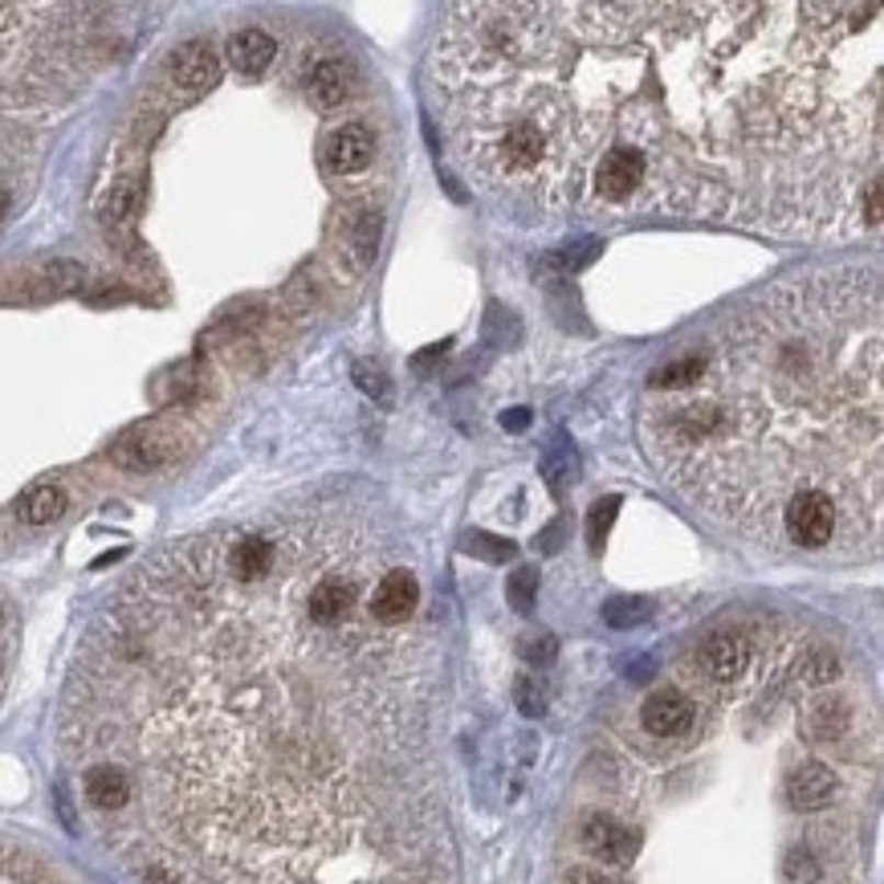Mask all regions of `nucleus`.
Returning <instances> with one entry per match:
<instances>
[{
  "mask_svg": "<svg viewBox=\"0 0 884 884\" xmlns=\"http://www.w3.org/2000/svg\"><path fill=\"white\" fill-rule=\"evenodd\" d=\"M530 424V412L526 408H513V412L501 416V428H510V432H522V428Z\"/></svg>",
  "mask_w": 884,
  "mask_h": 884,
  "instance_id": "bb28decb",
  "label": "nucleus"
},
{
  "mask_svg": "<svg viewBox=\"0 0 884 884\" xmlns=\"http://www.w3.org/2000/svg\"><path fill=\"white\" fill-rule=\"evenodd\" d=\"M831 795H836V774L824 762H803L786 779V798L795 812H819L831 803Z\"/></svg>",
  "mask_w": 884,
  "mask_h": 884,
  "instance_id": "9d476101",
  "label": "nucleus"
},
{
  "mask_svg": "<svg viewBox=\"0 0 884 884\" xmlns=\"http://www.w3.org/2000/svg\"><path fill=\"white\" fill-rule=\"evenodd\" d=\"M522 656L530 665H551L558 656V641L551 632H530V636H522Z\"/></svg>",
  "mask_w": 884,
  "mask_h": 884,
  "instance_id": "393cba45",
  "label": "nucleus"
},
{
  "mask_svg": "<svg viewBox=\"0 0 884 884\" xmlns=\"http://www.w3.org/2000/svg\"><path fill=\"white\" fill-rule=\"evenodd\" d=\"M449 347H453V342H437L432 351H424V355H416V359H412V367H416V371H428V367H432V363H437V359L449 355Z\"/></svg>",
  "mask_w": 884,
  "mask_h": 884,
  "instance_id": "a878e982",
  "label": "nucleus"
},
{
  "mask_svg": "<svg viewBox=\"0 0 884 884\" xmlns=\"http://www.w3.org/2000/svg\"><path fill=\"white\" fill-rule=\"evenodd\" d=\"M351 90H355V70H351V61H342V57H327V61H318L310 73V99L322 106V111H335L342 102L351 99Z\"/></svg>",
  "mask_w": 884,
  "mask_h": 884,
  "instance_id": "9b49d317",
  "label": "nucleus"
},
{
  "mask_svg": "<svg viewBox=\"0 0 884 884\" xmlns=\"http://www.w3.org/2000/svg\"><path fill=\"white\" fill-rule=\"evenodd\" d=\"M225 54L241 73H261L273 61V54H277V42H273L270 33H261V29H241V33L228 37Z\"/></svg>",
  "mask_w": 884,
  "mask_h": 884,
  "instance_id": "f8f14e48",
  "label": "nucleus"
},
{
  "mask_svg": "<svg viewBox=\"0 0 884 884\" xmlns=\"http://www.w3.org/2000/svg\"><path fill=\"white\" fill-rule=\"evenodd\" d=\"M342 228H347V253H355L359 265H371L375 261V245H379V213L355 208V213L342 216Z\"/></svg>",
  "mask_w": 884,
  "mask_h": 884,
  "instance_id": "2eb2a0df",
  "label": "nucleus"
},
{
  "mask_svg": "<svg viewBox=\"0 0 884 884\" xmlns=\"http://www.w3.org/2000/svg\"><path fill=\"white\" fill-rule=\"evenodd\" d=\"M542 473H546L551 489H555V494H563V489H567V481H575V477H579V456H575V449H570L567 441H555L551 449H546V456H542Z\"/></svg>",
  "mask_w": 884,
  "mask_h": 884,
  "instance_id": "f3484780",
  "label": "nucleus"
},
{
  "mask_svg": "<svg viewBox=\"0 0 884 884\" xmlns=\"http://www.w3.org/2000/svg\"><path fill=\"white\" fill-rule=\"evenodd\" d=\"M570 884H615L608 876H596V872H570Z\"/></svg>",
  "mask_w": 884,
  "mask_h": 884,
  "instance_id": "cd10ccee",
  "label": "nucleus"
},
{
  "mask_svg": "<svg viewBox=\"0 0 884 884\" xmlns=\"http://www.w3.org/2000/svg\"><path fill=\"white\" fill-rule=\"evenodd\" d=\"M881 277L824 270L750 302L701 375L648 392L665 481L758 542L864 555L881 542Z\"/></svg>",
  "mask_w": 884,
  "mask_h": 884,
  "instance_id": "f03ea898",
  "label": "nucleus"
},
{
  "mask_svg": "<svg viewBox=\"0 0 884 884\" xmlns=\"http://www.w3.org/2000/svg\"><path fill=\"white\" fill-rule=\"evenodd\" d=\"M615 513H620V498H603L591 506V513H587V542H591V551H599L603 546V539H608V530H612Z\"/></svg>",
  "mask_w": 884,
  "mask_h": 884,
  "instance_id": "412c9836",
  "label": "nucleus"
},
{
  "mask_svg": "<svg viewBox=\"0 0 884 884\" xmlns=\"http://www.w3.org/2000/svg\"><path fill=\"white\" fill-rule=\"evenodd\" d=\"M420 608V579L408 567H387L367 596V612L371 620H379L384 627L408 624V615Z\"/></svg>",
  "mask_w": 884,
  "mask_h": 884,
  "instance_id": "7ed1b4c3",
  "label": "nucleus"
},
{
  "mask_svg": "<svg viewBox=\"0 0 884 884\" xmlns=\"http://www.w3.org/2000/svg\"><path fill=\"white\" fill-rule=\"evenodd\" d=\"M355 384L363 387L371 399H379V404H387V399H392V387H387V371L379 367V363H371V359H359V363H355Z\"/></svg>",
  "mask_w": 884,
  "mask_h": 884,
  "instance_id": "5701e85b",
  "label": "nucleus"
},
{
  "mask_svg": "<svg viewBox=\"0 0 884 884\" xmlns=\"http://www.w3.org/2000/svg\"><path fill=\"white\" fill-rule=\"evenodd\" d=\"M583 848L596 855L599 864H627L641 848V836L620 819H612V815H591L583 824Z\"/></svg>",
  "mask_w": 884,
  "mask_h": 884,
  "instance_id": "423d86ee",
  "label": "nucleus"
},
{
  "mask_svg": "<svg viewBox=\"0 0 884 884\" xmlns=\"http://www.w3.org/2000/svg\"><path fill=\"white\" fill-rule=\"evenodd\" d=\"M322 159L335 175H359L375 159V135H371L367 123H342L322 143Z\"/></svg>",
  "mask_w": 884,
  "mask_h": 884,
  "instance_id": "20e7f679",
  "label": "nucleus"
},
{
  "mask_svg": "<svg viewBox=\"0 0 884 884\" xmlns=\"http://www.w3.org/2000/svg\"><path fill=\"white\" fill-rule=\"evenodd\" d=\"M843 705H831V701H824V705H815L812 713H807V726H812L815 738H831V734H840L843 729Z\"/></svg>",
  "mask_w": 884,
  "mask_h": 884,
  "instance_id": "b1692460",
  "label": "nucleus"
},
{
  "mask_svg": "<svg viewBox=\"0 0 884 884\" xmlns=\"http://www.w3.org/2000/svg\"><path fill=\"white\" fill-rule=\"evenodd\" d=\"M750 641L741 636V632H717V636H710V641L701 644V669H705V677L710 681H738L741 672L750 669Z\"/></svg>",
  "mask_w": 884,
  "mask_h": 884,
  "instance_id": "6e6552de",
  "label": "nucleus"
},
{
  "mask_svg": "<svg viewBox=\"0 0 884 884\" xmlns=\"http://www.w3.org/2000/svg\"><path fill=\"white\" fill-rule=\"evenodd\" d=\"M599 249H603V241H596V237H579V241H570V245H558V249H551V253L539 261V273L542 277H567V273H579L583 265L596 261Z\"/></svg>",
  "mask_w": 884,
  "mask_h": 884,
  "instance_id": "4468645a",
  "label": "nucleus"
},
{
  "mask_svg": "<svg viewBox=\"0 0 884 884\" xmlns=\"http://www.w3.org/2000/svg\"><path fill=\"white\" fill-rule=\"evenodd\" d=\"M506 596H510L513 612L526 615L534 608V596H539V570L534 567H518L510 575V587H506Z\"/></svg>",
  "mask_w": 884,
  "mask_h": 884,
  "instance_id": "aec40b11",
  "label": "nucleus"
},
{
  "mask_svg": "<svg viewBox=\"0 0 884 884\" xmlns=\"http://www.w3.org/2000/svg\"><path fill=\"white\" fill-rule=\"evenodd\" d=\"M648 615H653V603L636 596H620V599H612V603H603V620L612 627H636V624H644Z\"/></svg>",
  "mask_w": 884,
  "mask_h": 884,
  "instance_id": "a211bd4d",
  "label": "nucleus"
},
{
  "mask_svg": "<svg viewBox=\"0 0 884 884\" xmlns=\"http://www.w3.org/2000/svg\"><path fill=\"white\" fill-rule=\"evenodd\" d=\"M513 701H518V710L526 713V717H539L546 710V689L534 672H522L518 681H513Z\"/></svg>",
  "mask_w": 884,
  "mask_h": 884,
  "instance_id": "4be33fe9",
  "label": "nucleus"
},
{
  "mask_svg": "<svg viewBox=\"0 0 884 884\" xmlns=\"http://www.w3.org/2000/svg\"><path fill=\"white\" fill-rule=\"evenodd\" d=\"M171 453H175V441L168 437V428L159 424H139L135 432H127L123 441H114L111 456L131 473H147V469H159V465H168Z\"/></svg>",
  "mask_w": 884,
  "mask_h": 884,
  "instance_id": "39448f33",
  "label": "nucleus"
},
{
  "mask_svg": "<svg viewBox=\"0 0 884 884\" xmlns=\"http://www.w3.org/2000/svg\"><path fill=\"white\" fill-rule=\"evenodd\" d=\"M428 90L518 213L881 228V4H453Z\"/></svg>",
  "mask_w": 884,
  "mask_h": 884,
  "instance_id": "f257e3e1",
  "label": "nucleus"
},
{
  "mask_svg": "<svg viewBox=\"0 0 884 884\" xmlns=\"http://www.w3.org/2000/svg\"><path fill=\"white\" fill-rule=\"evenodd\" d=\"M465 551L477 558H489V563H510L518 555V546L510 539H498V534H481V530H473L465 534Z\"/></svg>",
  "mask_w": 884,
  "mask_h": 884,
  "instance_id": "6ab92c4d",
  "label": "nucleus"
},
{
  "mask_svg": "<svg viewBox=\"0 0 884 884\" xmlns=\"http://www.w3.org/2000/svg\"><path fill=\"white\" fill-rule=\"evenodd\" d=\"M66 513V494L57 489V485H37L33 494H25L21 501V518H25L29 526H49Z\"/></svg>",
  "mask_w": 884,
  "mask_h": 884,
  "instance_id": "dca6fc26",
  "label": "nucleus"
},
{
  "mask_svg": "<svg viewBox=\"0 0 884 884\" xmlns=\"http://www.w3.org/2000/svg\"><path fill=\"white\" fill-rule=\"evenodd\" d=\"M86 798L99 807V812H123L131 803V783L123 770L114 767H90L86 770Z\"/></svg>",
  "mask_w": 884,
  "mask_h": 884,
  "instance_id": "ddd939ff",
  "label": "nucleus"
},
{
  "mask_svg": "<svg viewBox=\"0 0 884 884\" xmlns=\"http://www.w3.org/2000/svg\"><path fill=\"white\" fill-rule=\"evenodd\" d=\"M9 204H13V200H9V192H4V188H0V220H4V216H9Z\"/></svg>",
  "mask_w": 884,
  "mask_h": 884,
  "instance_id": "c85d7f7f",
  "label": "nucleus"
},
{
  "mask_svg": "<svg viewBox=\"0 0 884 884\" xmlns=\"http://www.w3.org/2000/svg\"><path fill=\"white\" fill-rule=\"evenodd\" d=\"M168 73H171V86H180L184 94H204V90L216 86V78H220V57L213 54V45L188 42L171 54Z\"/></svg>",
  "mask_w": 884,
  "mask_h": 884,
  "instance_id": "0eeeda50",
  "label": "nucleus"
},
{
  "mask_svg": "<svg viewBox=\"0 0 884 884\" xmlns=\"http://www.w3.org/2000/svg\"><path fill=\"white\" fill-rule=\"evenodd\" d=\"M641 722L656 738H681L693 726V701L681 689H656L653 698L641 705Z\"/></svg>",
  "mask_w": 884,
  "mask_h": 884,
  "instance_id": "1a4fd4ad",
  "label": "nucleus"
}]
</instances>
